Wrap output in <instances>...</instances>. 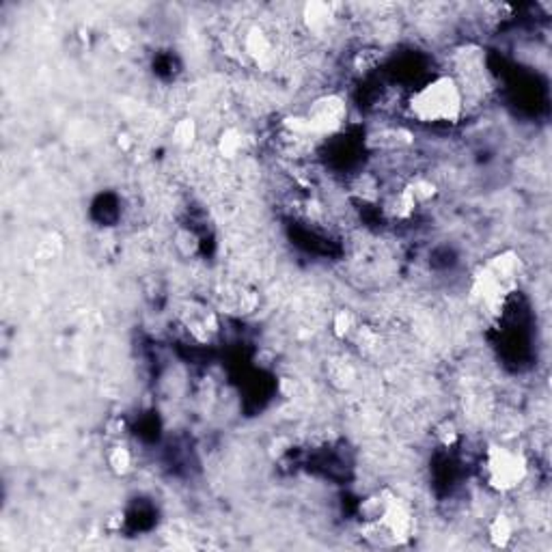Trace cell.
I'll list each match as a JSON object with an SVG mask.
<instances>
[{
  "instance_id": "cell-1",
  "label": "cell",
  "mask_w": 552,
  "mask_h": 552,
  "mask_svg": "<svg viewBox=\"0 0 552 552\" xmlns=\"http://www.w3.org/2000/svg\"><path fill=\"white\" fill-rule=\"evenodd\" d=\"M464 87L455 76H436L417 87L405 106L412 119L425 126H453L464 112Z\"/></svg>"
},
{
  "instance_id": "cell-5",
  "label": "cell",
  "mask_w": 552,
  "mask_h": 552,
  "mask_svg": "<svg viewBox=\"0 0 552 552\" xmlns=\"http://www.w3.org/2000/svg\"><path fill=\"white\" fill-rule=\"evenodd\" d=\"M488 533H490V539H492L494 546H500V548L507 546L509 539L514 537V522L507 516H496L490 522Z\"/></svg>"
},
{
  "instance_id": "cell-2",
  "label": "cell",
  "mask_w": 552,
  "mask_h": 552,
  "mask_svg": "<svg viewBox=\"0 0 552 552\" xmlns=\"http://www.w3.org/2000/svg\"><path fill=\"white\" fill-rule=\"evenodd\" d=\"M529 475L526 458L505 445H490L482 458V477L484 482L496 492L516 490Z\"/></svg>"
},
{
  "instance_id": "cell-6",
  "label": "cell",
  "mask_w": 552,
  "mask_h": 552,
  "mask_svg": "<svg viewBox=\"0 0 552 552\" xmlns=\"http://www.w3.org/2000/svg\"><path fill=\"white\" fill-rule=\"evenodd\" d=\"M108 466L114 475H126L132 470V453L128 447L124 445H114L110 451H108Z\"/></svg>"
},
{
  "instance_id": "cell-8",
  "label": "cell",
  "mask_w": 552,
  "mask_h": 552,
  "mask_svg": "<svg viewBox=\"0 0 552 552\" xmlns=\"http://www.w3.org/2000/svg\"><path fill=\"white\" fill-rule=\"evenodd\" d=\"M173 134H175V140L179 142V145H190L197 136V128H195V124H192V119H184V121H179L175 126Z\"/></svg>"
},
{
  "instance_id": "cell-10",
  "label": "cell",
  "mask_w": 552,
  "mask_h": 552,
  "mask_svg": "<svg viewBox=\"0 0 552 552\" xmlns=\"http://www.w3.org/2000/svg\"><path fill=\"white\" fill-rule=\"evenodd\" d=\"M239 147H242V138H239V134L229 132L227 138L223 136V154L225 156H235L239 151Z\"/></svg>"
},
{
  "instance_id": "cell-4",
  "label": "cell",
  "mask_w": 552,
  "mask_h": 552,
  "mask_svg": "<svg viewBox=\"0 0 552 552\" xmlns=\"http://www.w3.org/2000/svg\"><path fill=\"white\" fill-rule=\"evenodd\" d=\"M334 20V13H332V7L330 5H324V3H315V5H308L304 9V22L306 27L313 31V33H322L326 31Z\"/></svg>"
},
{
  "instance_id": "cell-9",
  "label": "cell",
  "mask_w": 552,
  "mask_h": 552,
  "mask_svg": "<svg viewBox=\"0 0 552 552\" xmlns=\"http://www.w3.org/2000/svg\"><path fill=\"white\" fill-rule=\"evenodd\" d=\"M175 244H177V248H179L184 255H195L197 248H199L197 235L192 233V231H179L177 237H175Z\"/></svg>"
},
{
  "instance_id": "cell-3",
  "label": "cell",
  "mask_w": 552,
  "mask_h": 552,
  "mask_svg": "<svg viewBox=\"0 0 552 552\" xmlns=\"http://www.w3.org/2000/svg\"><path fill=\"white\" fill-rule=\"evenodd\" d=\"M345 119H348V108L339 95H322V98H318L308 106L304 114V124L311 136H326L341 130Z\"/></svg>"
},
{
  "instance_id": "cell-7",
  "label": "cell",
  "mask_w": 552,
  "mask_h": 552,
  "mask_svg": "<svg viewBox=\"0 0 552 552\" xmlns=\"http://www.w3.org/2000/svg\"><path fill=\"white\" fill-rule=\"evenodd\" d=\"M356 328H358L356 320H354V315L350 313V311H339V313L334 315V320H332V330L341 339L352 337V334L356 332Z\"/></svg>"
}]
</instances>
